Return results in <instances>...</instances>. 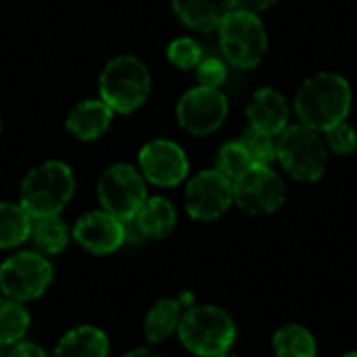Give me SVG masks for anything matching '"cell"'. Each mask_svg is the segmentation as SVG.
I'll use <instances>...</instances> for the list:
<instances>
[{"label":"cell","mask_w":357,"mask_h":357,"mask_svg":"<svg viewBox=\"0 0 357 357\" xmlns=\"http://www.w3.org/2000/svg\"><path fill=\"white\" fill-rule=\"evenodd\" d=\"M52 357H109V339L98 326L82 324L61 337Z\"/></svg>","instance_id":"17"},{"label":"cell","mask_w":357,"mask_h":357,"mask_svg":"<svg viewBox=\"0 0 357 357\" xmlns=\"http://www.w3.org/2000/svg\"><path fill=\"white\" fill-rule=\"evenodd\" d=\"M29 238L36 243V247L44 255H56V253H61L69 245L71 230L61 220V215L36 218V220H31Z\"/></svg>","instance_id":"21"},{"label":"cell","mask_w":357,"mask_h":357,"mask_svg":"<svg viewBox=\"0 0 357 357\" xmlns=\"http://www.w3.org/2000/svg\"><path fill=\"white\" fill-rule=\"evenodd\" d=\"M96 195L100 207L130 224L146 201V180L132 163H113L98 178Z\"/></svg>","instance_id":"7"},{"label":"cell","mask_w":357,"mask_h":357,"mask_svg":"<svg viewBox=\"0 0 357 357\" xmlns=\"http://www.w3.org/2000/svg\"><path fill=\"white\" fill-rule=\"evenodd\" d=\"M220 46L228 63L241 69H253L268 50V33L259 15L232 8L218 27Z\"/></svg>","instance_id":"6"},{"label":"cell","mask_w":357,"mask_h":357,"mask_svg":"<svg viewBox=\"0 0 357 357\" xmlns=\"http://www.w3.org/2000/svg\"><path fill=\"white\" fill-rule=\"evenodd\" d=\"M0 134H2V117H0Z\"/></svg>","instance_id":"34"},{"label":"cell","mask_w":357,"mask_h":357,"mask_svg":"<svg viewBox=\"0 0 357 357\" xmlns=\"http://www.w3.org/2000/svg\"><path fill=\"white\" fill-rule=\"evenodd\" d=\"M29 328V312L10 297H0V345H15Z\"/></svg>","instance_id":"23"},{"label":"cell","mask_w":357,"mask_h":357,"mask_svg":"<svg viewBox=\"0 0 357 357\" xmlns=\"http://www.w3.org/2000/svg\"><path fill=\"white\" fill-rule=\"evenodd\" d=\"M234 203L251 215H270L284 205L287 186L270 165H253L232 182Z\"/></svg>","instance_id":"9"},{"label":"cell","mask_w":357,"mask_h":357,"mask_svg":"<svg viewBox=\"0 0 357 357\" xmlns=\"http://www.w3.org/2000/svg\"><path fill=\"white\" fill-rule=\"evenodd\" d=\"M172 8L186 27L213 31L234 8V0H172Z\"/></svg>","instance_id":"16"},{"label":"cell","mask_w":357,"mask_h":357,"mask_svg":"<svg viewBox=\"0 0 357 357\" xmlns=\"http://www.w3.org/2000/svg\"><path fill=\"white\" fill-rule=\"evenodd\" d=\"M123 357H165V356H161V354H157V351H151V349H134V351L126 354Z\"/></svg>","instance_id":"31"},{"label":"cell","mask_w":357,"mask_h":357,"mask_svg":"<svg viewBox=\"0 0 357 357\" xmlns=\"http://www.w3.org/2000/svg\"><path fill=\"white\" fill-rule=\"evenodd\" d=\"M203 59V48L197 40L182 36L169 42L167 46V61L178 69H195Z\"/></svg>","instance_id":"26"},{"label":"cell","mask_w":357,"mask_h":357,"mask_svg":"<svg viewBox=\"0 0 357 357\" xmlns=\"http://www.w3.org/2000/svg\"><path fill=\"white\" fill-rule=\"evenodd\" d=\"M215 357H236V356H232V354H228V351H226V354H220V356H215Z\"/></svg>","instance_id":"32"},{"label":"cell","mask_w":357,"mask_h":357,"mask_svg":"<svg viewBox=\"0 0 357 357\" xmlns=\"http://www.w3.org/2000/svg\"><path fill=\"white\" fill-rule=\"evenodd\" d=\"M351 86L339 73H316L307 77L295 96V113L299 121L316 132L345 121L351 111Z\"/></svg>","instance_id":"1"},{"label":"cell","mask_w":357,"mask_h":357,"mask_svg":"<svg viewBox=\"0 0 357 357\" xmlns=\"http://www.w3.org/2000/svg\"><path fill=\"white\" fill-rule=\"evenodd\" d=\"M8 357H46V351L33 343V341H17L13 347H10V354Z\"/></svg>","instance_id":"29"},{"label":"cell","mask_w":357,"mask_h":357,"mask_svg":"<svg viewBox=\"0 0 357 357\" xmlns=\"http://www.w3.org/2000/svg\"><path fill=\"white\" fill-rule=\"evenodd\" d=\"M232 203V180L218 169H203L186 184L184 205L192 220L213 222L222 218Z\"/></svg>","instance_id":"11"},{"label":"cell","mask_w":357,"mask_h":357,"mask_svg":"<svg viewBox=\"0 0 357 357\" xmlns=\"http://www.w3.org/2000/svg\"><path fill=\"white\" fill-rule=\"evenodd\" d=\"M274 4H276V0H234V8L247 10V13H253V15H259V13L268 10Z\"/></svg>","instance_id":"30"},{"label":"cell","mask_w":357,"mask_h":357,"mask_svg":"<svg viewBox=\"0 0 357 357\" xmlns=\"http://www.w3.org/2000/svg\"><path fill=\"white\" fill-rule=\"evenodd\" d=\"M238 140L245 144L255 165H270L272 161H276V136L247 128Z\"/></svg>","instance_id":"25"},{"label":"cell","mask_w":357,"mask_h":357,"mask_svg":"<svg viewBox=\"0 0 357 357\" xmlns=\"http://www.w3.org/2000/svg\"><path fill=\"white\" fill-rule=\"evenodd\" d=\"M113 115V109L102 98H86L71 107L65 119V128L73 138L82 142H92L111 128Z\"/></svg>","instance_id":"15"},{"label":"cell","mask_w":357,"mask_h":357,"mask_svg":"<svg viewBox=\"0 0 357 357\" xmlns=\"http://www.w3.org/2000/svg\"><path fill=\"white\" fill-rule=\"evenodd\" d=\"M343 357H357V351H351V354H345Z\"/></svg>","instance_id":"33"},{"label":"cell","mask_w":357,"mask_h":357,"mask_svg":"<svg viewBox=\"0 0 357 357\" xmlns=\"http://www.w3.org/2000/svg\"><path fill=\"white\" fill-rule=\"evenodd\" d=\"M289 115L287 98L274 88H259L247 105L249 128L270 136H278L289 126Z\"/></svg>","instance_id":"14"},{"label":"cell","mask_w":357,"mask_h":357,"mask_svg":"<svg viewBox=\"0 0 357 357\" xmlns=\"http://www.w3.org/2000/svg\"><path fill=\"white\" fill-rule=\"evenodd\" d=\"M276 159L299 182H318L328 165L326 142L303 123L287 126L276 136Z\"/></svg>","instance_id":"5"},{"label":"cell","mask_w":357,"mask_h":357,"mask_svg":"<svg viewBox=\"0 0 357 357\" xmlns=\"http://www.w3.org/2000/svg\"><path fill=\"white\" fill-rule=\"evenodd\" d=\"M228 117V98L220 88L197 86L182 94L176 107L180 128L192 136H209Z\"/></svg>","instance_id":"10"},{"label":"cell","mask_w":357,"mask_h":357,"mask_svg":"<svg viewBox=\"0 0 357 357\" xmlns=\"http://www.w3.org/2000/svg\"><path fill=\"white\" fill-rule=\"evenodd\" d=\"M276 357H316L318 347L314 335L299 324L282 326L272 339Z\"/></svg>","instance_id":"22"},{"label":"cell","mask_w":357,"mask_h":357,"mask_svg":"<svg viewBox=\"0 0 357 357\" xmlns=\"http://www.w3.org/2000/svg\"><path fill=\"white\" fill-rule=\"evenodd\" d=\"M199 86H207V88H222V84L228 77V67L222 59L218 56H203L201 63L195 67Z\"/></svg>","instance_id":"27"},{"label":"cell","mask_w":357,"mask_h":357,"mask_svg":"<svg viewBox=\"0 0 357 357\" xmlns=\"http://www.w3.org/2000/svg\"><path fill=\"white\" fill-rule=\"evenodd\" d=\"M188 157L184 149L167 138L149 140L138 153V169L146 182L159 188H172L186 180Z\"/></svg>","instance_id":"12"},{"label":"cell","mask_w":357,"mask_h":357,"mask_svg":"<svg viewBox=\"0 0 357 357\" xmlns=\"http://www.w3.org/2000/svg\"><path fill=\"white\" fill-rule=\"evenodd\" d=\"M253 159L249 155V151L245 149V144L241 140H232V142H226L220 153H218V159H215V169L222 172L226 178H230L232 182L245 174L249 167H253Z\"/></svg>","instance_id":"24"},{"label":"cell","mask_w":357,"mask_h":357,"mask_svg":"<svg viewBox=\"0 0 357 357\" xmlns=\"http://www.w3.org/2000/svg\"><path fill=\"white\" fill-rule=\"evenodd\" d=\"M31 218L21 203L0 201V249L19 247L29 238Z\"/></svg>","instance_id":"20"},{"label":"cell","mask_w":357,"mask_h":357,"mask_svg":"<svg viewBox=\"0 0 357 357\" xmlns=\"http://www.w3.org/2000/svg\"><path fill=\"white\" fill-rule=\"evenodd\" d=\"M178 337L190 354L215 357L232 347L236 326L230 314L218 305H190L180 318Z\"/></svg>","instance_id":"4"},{"label":"cell","mask_w":357,"mask_h":357,"mask_svg":"<svg viewBox=\"0 0 357 357\" xmlns=\"http://www.w3.org/2000/svg\"><path fill=\"white\" fill-rule=\"evenodd\" d=\"M71 236L86 251L94 255H109L126 243L128 228H126V222L111 215L109 211L94 209L77 218V222L73 224Z\"/></svg>","instance_id":"13"},{"label":"cell","mask_w":357,"mask_h":357,"mask_svg":"<svg viewBox=\"0 0 357 357\" xmlns=\"http://www.w3.org/2000/svg\"><path fill=\"white\" fill-rule=\"evenodd\" d=\"M142 236L165 238L174 232L178 222V211L165 197H146L136 218L132 220Z\"/></svg>","instance_id":"18"},{"label":"cell","mask_w":357,"mask_h":357,"mask_svg":"<svg viewBox=\"0 0 357 357\" xmlns=\"http://www.w3.org/2000/svg\"><path fill=\"white\" fill-rule=\"evenodd\" d=\"M182 303L180 299H159L144 318V337L149 343H163L174 333H178V324L182 318Z\"/></svg>","instance_id":"19"},{"label":"cell","mask_w":357,"mask_h":357,"mask_svg":"<svg viewBox=\"0 0 357 357\" xmlns=\"http://www.w3.org/2000/svg\"><path fill=\"white\" fill-rule=\"evenodd\" d=\"M151 71L134 54L113 56L98 75V98H102L113 113L130 115L138 111L151 94Z\"/></svg>","instance_id":"3"},{"label":"cell","mask_w":357,"mask_h":357,"mask_svg":"<svg viewBox=\"0 0 357 357\" xmlns=\"http://www.w3.org/2000/svg\"><path fill=\"white\" fill-rule=\"evenodd\" d=\"M324 134H326L328 149L339 155H349L357 149V132L347 121H339L337 126L328 128Z\"/></svg>","instance_id":"28"},{"label":"cell","mask_w":357,"mask_h":357,"mask_svg":"<svg viewBox=\"0 0 357 357\" xmlns=\"http://www.w3.org/2000/svg\"><path fill=\"white\" fill-rule=\"evenodd\" d=\"M73 190V169L65 161L48 159L25 174L19 186V203L31 220L61 215V211L71 201Z\"/></svg>","instance_id":"2"},{"label":"cell","mask_w":357,"mask_h":357,"mask_svg":"<svg viewBox=\"0 0 357 357\" xmlns=\"http://www.w3.org/2000/svg\"><path fill=\"white\" fill-rule=\"evenodd\" d=\"M52 282V266L42 253L21 251L10 255L0 266V291L4 297L21 303L44 295Z\"/></svg>","instance_id":"8"}]
</instances>
